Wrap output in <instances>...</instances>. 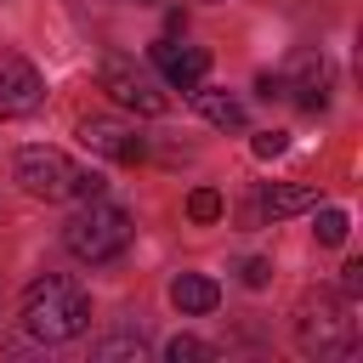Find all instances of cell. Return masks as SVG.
Listing matches in <instances>:
<instances>
[{
  "label": "cell",
  "instance_id": "obj_1",
  "mask_svg": "<svg viewBox=\"0 0 363 363\" xmlns=\"http://www.w3.org/2000/svg\"><path fill=\"white\" fill-rule=\"evenodd\" d=\"M85 323H91V295H85L74 278L45 272V278H34V284L23 289V329H28L34 340L62 346V340L85 335Z\"/></svg>",
  "mask_w": 363,
  "mask_h": 363
},
{
  "label": "cell",
  "instance_id": "obj_2",
  "mask_svg": "<svg viewBox=\"0 0 363 363\" xmlns=\"http://www.w3.org/2000/svg\"><path fill=\"white\" fill-rule=\"evenodd\" d=\"M17 187L45 199V204H62V199H102V176L74 164L62 147H23L17 153Z\"/></svg>",
  "mask_w": 363,
  "mask_h": 363
},
{
  "label": "cell",
  "instance_id": "obj_3",
  "mask_svg": "<svg viewBox=\"0 0 363 363\" xmlns=\"http://www.w3.org/2000/svg\"><path fill=\"white\" fill-rule=\"evenodd\" d=\"M62 244H68V255H74V261H91V267L119 261V255H125V244H130V216H125L119 204L79 199V210L62 221Z\"/></svg>",
  "mask_w": 363,
  "mask_h": 363
},
{
  "label": "cell",
  "instance_id": "obj_4",
  "mask_svg": "<svg viewBox=\"0 0 363 363\" xmlns=\"http://www.w3.org/2000/svg\"><path fill=\"white\" fill-rule=\"evenodd\" d=\"M352 335H357V318H352L346 295H335V289L301 295V306H295V340H301V352L329 357V352H346Z\"/></svg>",
  "mask_w": 363,
  "mask_h": 363
},
{
  "label": "cell",
  "instance_id": "obj_5",
  "mask_svg": "<svg viewBox=\"0 0 363 363\" xmlns=\"http://www.w3.org/2000/svg\"><path fill=\"white\" fill-rule=\"evenodd\" d=\"M96 79H102V91H108L119 108H136V113H164V108H170V96H164L136 62H125V57H102Z\"/></svg>",
  "mask_w": 363,
  "mask_h": 363
},
{
  "label": "cell",
  "instance_id": "obj_6",
  "mask_svg": "<svg viewBox=\"0 0 363 363\" xmlns=\"http://www.w3.org/2000/svg\"><path fill=\"white\" fill-rule=\"evenodd\" d=\"M329 91H335L329 57H323V51H295V57H289V74L278 79V96H289V102H301L306 113H318V108L329 102Z\"/></svg>",
  "mask_w": 363,
  "mask_h": 363
},
{
  "label": "cell",
  "instance_id": "obj_7",
  "mask_svg": "<svg viewBox=\"0 0 363 363\" xmlns=\"http://www.w3.org/2000/svg\"><path fill=\"white\" fill-rule=\"evenodd\" d=\"M79 142H85L91 153L113 159V164H142V153H147V142H142V136H136L125 119H108V113L79 119Z\"/></svg>",
  "mask_w": 363,
  "mask_h": 363
},
{
  "label": "cell",
  "instance_id": "obj_8",
  "mask_svg": "<svg viewBox=\"0 0 363 363\" xmlns=\"http://www.w3.org/2000/svg\"><path fill=\"white\" fill-rule=\"evenodd\" d=\"M40 96H45V79L34 74V62H23L17 51H0V119L34 113Z\"/></svg>",
  "mask_w": 363,
  "mask_h": 363
},
{
  "label": "cell",
  "instance_id": "obj_9",
  "mask_svg": "<svg viewBox=\"0 0 363 363\" xmlns=\"http://www.w3.org/2000/svg\"><path fill=\"white\" fill-rule=\"evenodd\" d=\"M153 68L164 74L170 91H193V85H204V74H210V51H204V45H176V40L164 34V40H153Z\"/></svg>",
  "mask_w": 363,
  "mask_h": 363
},
{
  "label": "cell",
  "instance_id": "obj_10",
  "mask_svg": "<svg viewBox=\"0 0 363 363\" xmlns=\"http://www.w3.org/2000/svg\"><path fill=\"white\" fill-rule=\"evenodd\" d=\"M216 301H221L216 278H204V272H176L170 278V306L182 318H204V312H216Z\"/></svg>",
  "mask_w": 363,
  "mask_h": 363
},
{
  "label": "cell",
  "instance_id": "obj_11",
  "mask_svg": "<svg viewBox=\"0 0 363 363\" xmlns=\"http://www.w3.org/2000/svg\"><path fill=\"white\" fill-rule=\"evenodd\" d=\"M193 108L216 125V130H244V102L227 96V91H210V85H193Z\"/></svg>",
  "mask_w": 363,
  "mask_h": 363
},
{
  "label": "cell",
  "instance_id": "obj_12",
  "mask_svg": "<svg viewBox=\"0 0 363 363\" xmlns=\"http://www.w3.org/2000/svg\"><path fill=\"white\" fill-rule=\"evenodd\" d=\"M318 204V187L312 182H272L267 193H261V210L278 221V216H301V210H312Z\"/></svg>",
  "mask_w": 363,
  "mask_h": 363
},
{
  "label": "cell",
  "instance_id": "obj_13",
  "mask_svg": "<svg viewBox=\"0 0 363 363\" xmlns=\"http://www.w3.org/2000/svg\"><path fill=\"white\" fill-rule=\"evenodd\" d=\"M187 216H193L199 227H210V221H221V193H216V187H199V193L187 199Z\"/></svg>",
  "mask_w": 363,
  "mask_h": 363
},
{
  "label": "cell",
  "instance_id": "obj_14",
  "mask_svg": "<svg viewBox=\"0 0 363 363\" xmlns=\"http://www.w3.org/2000/svg\"><path fill=\"white\" fill-rule=\"evenodd\" d=\"M312 210H318V204H312ZM346 227H352V221H346V210H318V227H312V233H318V244H340V238H346Z\"/></svg>",
  "mask_w": 363,
  "mask_h": 363
},
{
  "label": "cell",
  "instance_id": "obj_15",
  "mask_svg": "<svg viewBox=\"0 0 363 363\" xmlns=\"http://www.w3.org/2000/svg\"><path fill=\"white\" fill-rule=\"evenodd\" d=\"M164 357H170V363H204V357H216V352H210L204 340H193V335H176V340L164 346Z\"/></svg>",
  "mask_w": 363,
  "mask_h": 363
},
{
  "label": "cell",
  "instance_id": "obj_16",
  "mask_svg": "<svg viewBox=\"0 0 363 363\" xmlns=\"http://www.w3.org/2000/svg\"><path fill=\"white\" fill-rule=\"evenodd\" d=\"M96 357H142V335H108V340H96Z\"/></svg>",
  "mask_w": 363,
  "mask_h": 363
},
{
  "label": "cell",
  "instance_id": "obj_17",
  "mask_svg": "<svg viewBox=\"0 0 363 363\" xmlns=\"http://www.w3.org/2000/svg\"><path fill=\"white\" fill-rule=\"evenodd\" d=\"M284 147H289V136H284V130H261V136H255V159H278Z\"/></svg>",
  "mask_w": 363,
  "mask_h": 363
},
{
  "label": "cell",
  "instance_id": "obj_18",
  "mask_svg": "<svg viewBox=\"0 0 363 363\" xmlns=\"http://www.w3.org/2000/svg\"><path fill=\"white\" fill-rule=\"evenodd\" d=\"M267 278H272V261H244V284L250 289H261Z\"/></svg>",
  "mask_w": 363,
  "mask_h": 363
},
{
  "label": "cell",
  "instance_id": "obj_19",
  "mask_svg": "<svg viewBox=\"0 0 363 363\" xmlns=\"http://www.w3.org/2000/svg\"><path fill=\"white\" fill-rule=\"evenodd\" d=\"M346 295H363V261H346V278H340Z\"/></svg>",
  "mask_w": 363,
  "mask_h": 363
},
{
  "label": "cell",
  "instance_id": "obj_20",
  "mask_svg": "<svg viewBox=\"0 0 363 363\" xmlns=\"http://www.w3.org/2000/svg\"><path fill=\"white\" fill-rule=\"evenodd\" d=\"M210 6H221V0H210Z\"/></svg>",
  "mask_w": 363,
  "mask_h": 363
}]
</instances>
